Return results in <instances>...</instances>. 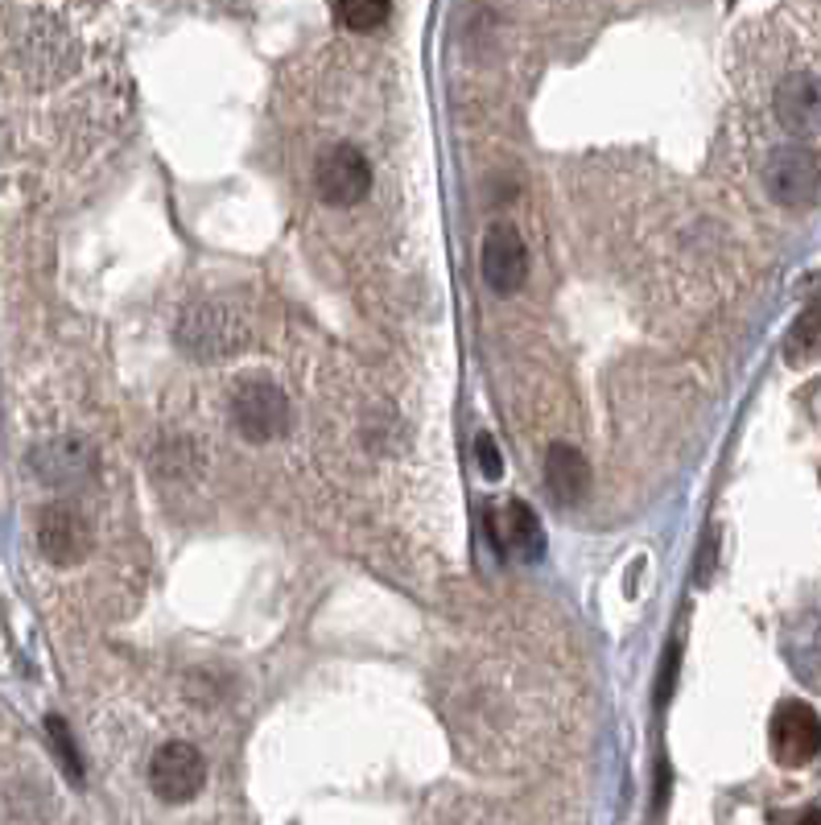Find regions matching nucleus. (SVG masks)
<instances>
[{
    "label": "nucleus",
    "mask_w": 821,
    "mask_h": 825,
    "mask_svg": "<svg viewBox=\"0 0 821 825\" xmlns=\"http://www.w3.org/2000/svg\"><path fill=\"white\" fill-rule=\"evenodd\" d=\"M33 466L50 483H71V479H83L91 471V450L79 437H58V442H50V446L33 454Z\"/></svg>",
    "instance_id": "nucleus-12"
},
{
    "label": "nucleus",
    "mask_w": 821,
    "mask_h": 825,
    "mask_svg": "<svg viewBox=\"0 0 821 825\" xmlns=\"http://www.w3.org/2000/svg\"><path fill=\"white\" fill-rule=\"evenodd\" d=\"M334 17L343 21L347 30L368 33V30H380V26L389 21L392 4L389 0H339V4H334Z\"/></svg>",
    "instance_id": "nucleus-14"
},
{
    "label": "nucleus",
    "mask_w": 821,
    "mask_h": 825,
    "mask_svg": "<svg viewBox=\"0 0 821 825\" xmlns=\"http://www.w3.org/2000/svg\"><path fill=\"white\" fill-rule=\"evenodd\" d=\"M491 533H495V545L508 550L520 562H533L545 553V536H541V521L537 512L524 500H508L500 512H491Z\"/></svg>",
    "instance_id": "nucleus-9"
},
{
    "label": "nucleus",
    "mask_w": 821,
    "mask_h": 825,
    "mask_svg": "<svg viewBox=\"0 0 821 825\" xmlns=\"http://www.w3.org/2000/svg\"><path fill=\"white\" fill-rule=\"evenodd\" d=\"M178 343L199 355V360H223L231 351H240L248 343V326L236 319V310L219 302L194 305L182 326H178Z\"/></svg>",
    "instance_id": "nucleus-4"
},
{
    "label": "nucleus",
    "mask_w": 821,
    "mask_h": 825,
    "mask_svg": "<svg viewBox=\"0 0 821 825\" xmlns=\"http://www.w3.org/2000/svg\"><path fill=\"white\" fill-rule=\"evenodd\" d=\"M545 487L553 492L558 504H582L591 492V463L582 459V450L553 442L545 454Z\"/></svg>",
    "instance_id": "nucleus-11"
},
{
    "label": "nucleus",
    "mask_w": 821,
    "mask_h": 825,
    "mask_svg": "<svg viewBox=\"0 0 821 825\" xmlns=\"http://www.w3.org/2000/svg\"><path fill=\"white\" fill-rule=\"evenodd\" d=\"M231 421H236V434L244 442H273V437L286 434L289 425V401L286 392L269 384V380H240L236 392H231Z\"/></svg>",
    "instance_id": "nucleus-1"
},
{
    "label": "nucleus",
    "mask_w": 821,
    "mask_h": 825,
    "mask_svg": "<svg viewBox=\"0 0 821 825\" xmlns=\"http://www.w3.org/2000/svg\"><path fill=\"white\" fill-rule=\"evenodd\" d=\"M797 825H821V809H809L805 817H801V822H797Z\"/></svg>",
    "instance_id": "nucleus-17"
},
{
    "label": "nucleus",
    "mask_w": 821,
    "mask_h": 825,
    "mask_svg": "<svg viewBox=\"0 0 821 825\" xmlns=\"http://www.w3.org/2000/svg\"><path fill=\"white\" fill-rule=\"evenodd\" d=\"M772 755L784 767H805L821 752V718L805 702H784L772 714Z\"/></svg>",
    "instance_id": "nucleus-7"
},
{
    "label": "nucleus",
    "mask_w": 821,
    "mask_h": 825,
    "mask_svg": "<svg viewBox=\"0 0 821 825\" xmlns=\"http://www.w3.org/2000/svg\"><path fill=\"white\" fill-rule=\"evenodd\" d=\"M149 784H153V793H158L161 801H170V805L194 801V796L202 793V784H207V764H202L199 747H190L182 738H173V743L158 747L153 764H149Z\"/></svg>",
    "instance_id": "nucleus-5"
},
{
    "label": "nucleus",
    "mask_w": 821,
    "mask_h": 825,
    "mask_svg": "<svg viewBox=\"0 0 821 825\" xmlns=\"http://www.w3.org/2000/svg\"><path fill=\"white\" fill-rule=\"evenodd\" d=\"M764 190L780 207H813L821 194V161L809 145H784L777 149L764 165Z\"/></svg>",
    "instance_id": "nucleus-2"
},
{
    "label": "nucleus",
    "mask_w": 821,
    "mask_h": 825,
    "mask_svg": "<svg viewBox=\"0 0 821 825\" xmlns=\"http://www.w3.org/2000/svg\"><path fill=\"white\" fill-rule=\"evenodd\" d=\"M772 108H777V120L789 132L821 129V83L805 71L784 74L777 95H772Z\"/></svg>",
    "instance_id": "nucleus-10"
},
{
    "label": "nucleus",
    "mask_w": 821,
    "mask_h": 825,
    "mask_svg": "<svg viewBox=\"0 0 821 825\" xmlns=\"http://www.w3.org/2000/svg\"><path fill=\"white\" fill-rule=\"evenodd\" d=\"M818 355H821V298L793 322V331L784 339V360L793 363V368H805Z\"/></svg>",
    "instance_id": "nucleus-13"
},
{
    "label": "nucleus",
    "mask_w": 821,
    "mask_h": 825,
    "mask_svg": "<svg viewBox=\"0 0 821 825\" xmlns=\"http://www.w3.org/2000/svg\"><path fill=\"white\" fill-rule=\"evenodd\" d=\"M314 190L322 203L331 207H356L368 199V190H372V165H368V158H363L356 145H347V141H339V145L322 149L314 161Z\"/></svg>",
    "instance_id": "nucleus-3"
},
{
    "label": "nucleus",
    "mask_w": 821,
    "mask_h": 825,
    "mask_svg": "<svg viewBox=\"0 0 821 825\" xmlns=\"http://www.w3.org/2000/svg\"><path fill=\"white\" fill-rule=\"evenodd\" d=\"M46 731H50V743H54L58 759H62V767L71 772V781H83V759H79V747H74L71 731H67V723L58 718V714H50L46 718Z\"/></svg>",
    "instance_id": "nucleus-15"
},
{
    "label": "nucleus",
    "mask_w": 821,
    "mask_h": 825,
    "mask_svg": "<svg viewBox=\"0 0 821 825\" xmlns=\"http://www.w3.org/2000/svg\"><path fill=\"white\" fill-rule=\"evenodd\" d=\"M475 454H479V471L488 479H500L504 475V459H500V446L491 434H479L475 437Z\"/></svg>",
    "instance_id": "nucleus-16"
},
{
    "label": "nucleus",
    "mask_w": 821,
    "mask_h": 825,
    "mask_svg": "<svg viewBox=\"0 0 821 825\" xmlns=\"http://www.w3.org/2000/svg\"><path fill=\"white\" fill-rule=\"evenodd\" d=\"M38 550L54 565H79L91 553V524L71 504H46L38 512Z\"/></svg>",
    "instance_id": "nucleus-6"
},
{
    "label": "nucleus",
    "mask_w": 821,
    "mask_h": 825,
    "mask_svg": "<svg viewBox=\"0 0 821 825\" xmlns=\"http://www.w3.org/2000/svg\"><path fill=\"white\" fill-rule=\"evenodd\" d=\"M479 269H483V281H488L495 293H517L520 285H524V276H529V248H524L517 228L495 223V228L483 235Z\"/></svg>",
    "instance_id": "nucleus-8"
}]
</instances>
